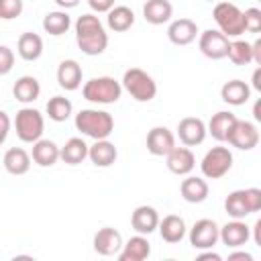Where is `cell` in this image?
<instances>
[{"mask_svg": "<svg viewBox=\"0 0 261 261\" xmlns=\"http://www.w3.org/2000/svg\"><path fill=\"white\" fill-rule=\"evenodd\" d=\"M165 163H167V169L171 173H175V175H188L196 167V157H194V153H192L190 147H173L165 155Z\"/></svg>", "mask_w": 261, "mask_h": 261, "instance_id": "cell-16", "label": "cell"}, {"mask_svg": "<svg viewBox=\"0 0 261 261\" xmlns=\"http://www.w3.org/2000/svg\"><path fill=\"white\" fill-rule=\"evenodd\" d=\"M147 151L155 157H165L175 147V137L167 126H153L147 133Z\"/></svg>", "mask_w": 261, "mask_h": 261, "instance_id": "cell-14", "label": "cell"}, {"mask_svg": "<svg viewBox=\"0 0 261 261\" xmlns=\"http://www.w3.org/2000/svg\"><path fill=\"white\" fill-rule=\"evenodd\" d=\"M31 159L41 167H51L59 161V147L51 139H39L33 143Z\"/></svg>", "mask_w": 261, "mask_h": 261, "instance_id": "cell-23", "label": "cell"}, {"mask_svg": "<svg viewBox=\"0 0 261 261\" xmlns=\"http://www.w3.org/2000/svg\"><path fill=\"white\" fill-rule=\"evenodd\" d=\"M92 245H94V251L98 255L112 257V255H118V251L122 249V234L112 226H104L94 234Z\"/></svg>", "mask_w": 261, "mask_h": 261, "instance_id": "cell-15", "label": "cell"}, {"mask_svg": "<svg viewBox=\"0 0 261 261\" xmlns=\"http://www.w3.org/2000/svg\"><path fill=\"white\" fill-rule=\"evenodd\" d=\"M206 135H208V130H206V122L202 118L186 116L177 124V137L184 143V147H196V145L204 143Z\"/></svg>", "mask_w": 261, "mask_h": 261, "instance_id": "cell-12", "label": "cell"}, {"mask_svg": "<svg viewBox=\"0 0 261 261\" xmlns=\"http://www.w3.org/2000/svg\"><path fill=\"white\" fill-rule=\"evenodd\" d=\"M208 2H212V0H208Z\"/></svg>", "mask_w": 261, "mask_h": 261, "instance_id": "cell-48", "label": "cell"}, {"mask_svg": "<svg viewBox=\"0 0 261 261\" xmlns=\"http://www.w3.org/2000/svg\"><path fill=\"white\" fill-rule=\"evenodd\" d=\"M253 118H255L257 122H261V100H257L255 106H253Z\"/></svg>", "mask_w": 261, "mask_h": 261, "instance_id": "cell-47", "label": "cell"}, {"mask_svg": "<svg viewBox=\"0 0 261 261\" xmlns=\"http://www.w3.org/2000/svg\"><path fill=\"white\" fill-rule=\"evenodd\" d=\"M251 88H253V90H257V92H261V67H257V69L253 71V80H251Z\"/></svg>", "mask_w": 261, "mask_h": 261, "instance_id": "cell-43", "label": "cell"}, {"mask_svg": "<svg viewBox=\"0 0 261 261\" xmlns=\"http://www.w3.org/2000/svg\"><path fill=\"white\" fill-rule=\"evenodd\" d=\"M226 143L232 145L234 149H241V151H251L257 147L259 143V130L253 122L249 120H239L232 124L228 137H226Z\"/></svg>", "mask_w": 261, "mask_h": 261, "instance_id": "cell-10", "label": "cell"}, {"mask_svg": "<svg viewBox=\"0 0 261 261\" xmlns=\"http://www.w3.org/2000/svg\"><path fill=\"white\" fill-rule=\"evenodd\" d=\"M157 228H159L161 239H163L165 243H171V245H173V243H179V241L186 237V222H184V218L177 216V214H167V216H163V220H159Z\"/></svg>", "mask_w": 261, "mask_h": 261, "instance_id": "cell-27", "label": "cell"}, {"mask_svg": "<svg viewBox=\"0 0 261 261\" xmlns=\"http://www.w3.org/2000/svg\"><path fill=\"white\" fill-rule=\"evenodd\" d=\"M82 96L94 104H114L122 96V86L110 75L92 77L82 86Z\"/></svg>", "mask_w": 261, "mask_h": 261, "instance_id": "cell-3", "label": "cell"}, {"mask_svg": "<svg viewBox=\"0 0 261 261\" xmlns=\"http://www.w3.org/2000/svg\"><path fill=\"white\" fill-rule=\"evenodd\" d=\"M106 24L114 33H124L135 24V12L128 6H112L106 12Z\"/></svg>", "mask_w": 261, "mask_h": 261, "instance_id": "cell-30", "label": "cell"}, {"mask_svg": "<svg viewBox=\"0 0 261 261\" xmlns=\"http://www.w3.org/2000/svg\"><path fill=\"white\" fill-rule=\"evenodd\" d=\"M234 122H237V116H234L232 112H228V110H220V112L212 114L210 122L206 124V130L212 135V139L224 143Z\"/></svg>", "mask_w": 261, "mask_h": 261, "instance_id": "cell-28", "label": "cell"}, {"mask_svg": "<svg viewBox=\"0 0 261 261\" xmlns=\"http://www.w3.org/2000/svg\"><path fill=\"white\" fill-rule=\"evenodd\" d=\"M69 27H71V18H69L67 10H53L43 16V31L49 33L51 37L65 35L69 31Z\"/></svg>", "mask_w": 261, "mask_h": 261, "instance_id": "cell-33", "label": "cell"}, {"mask_svg": "<svg viewBox=\"0 0 261 261\" xmlns=\"http://www.w3.org/2000/svg\"><path fill=\"white\" fill-rule=\"evenodd\" d=\"M251 53H253V61L261 65V39H255L251 43Z\"/></svg>", "mask_w": 261, "mask_h": 261, "instance_id": "cell-41", "label": "cell"}, {"mask_svg": "<svg viewBox=\"0 0 261 261\" xmlns=\"http://www.w3.org/2000/svg\"><path fill=\"white\" fill-rule=\"evenodd\" d=\"M214 22L224 37H241L243 31V10L232 2H218L212 10Z\"/></svg>", "mask_w": 261, "mask_h": 261, "instance_id": "cell-7", "label": "cell"}, {"mask_svg": "<svg viewBox=\"0 0 261 261\" xmlns=\"http://www.w3.org/2000/svg\"><path fill=\"white\" fill-rule=\"evenodd\" d=\"M88 157V145L80 137H71L65 141L63 147H59V159L67 165H80Z\"/></svg>", "mask_w": 261, "mask_h": 261, "instance_id": "cell-32", "label": "cell"}, {"mask_svg": "<svg viewBox=\"0 0 261 261\" xmlns=\"http://www.w3.org/2000/svg\"><path fill=\"white\" fill-rule=\"evenodd\" d=\"M22 0H0V18L2 20H12L22 14Z\"/></svg>", "mask_w": 261, "mask_h": 261, "instance_id": "cell-37", "label": "cell"}, {"mask_svg": "<svg viewBox=\"0 0 261 261\" xmlns=\"http://www.w3.org/2000/svg\"><path fill=\"white\" fill-rule=\"evenodd\" d=\"M4 169L12 175H24L29 169H31V155L20 149V147H10L6 153H4Z\"/></svg>", "mask_w": 261, "mask_h": 261, "instance_id": "cell-29", "label": "cell"}, {"mask_svg": "<svg viewBox=\"0 0 261 261\" xmlns=\"http://www.w3.org/2000/svg\"><path fill=\"white\" fill-rule=\"evenodd\" d=\"M10 116L4 112V110H0V145H4V141H6V137H8V133H10Z\"/></svg>", "mask_w": 261, "mask_h": 261, "instance_id": "cell-39", "label": "cell"}, {"mask_svg": "<svg viewBox=\"0 0 261 261\" xmlns=\"http://www.w3.org/2000/svg\"><path fill=\"white\" fill-rule=\"evenodd\" d=\"M75 128L98 141V139H108L114 130V118L110 112L106 110H98V108H84L75 114Z\"/></svg>", "mask_w": 261, "mask_h": 261, "instance_id": "cell-2", "label": "cell"}, {"mask_svg": "<svg viewBox=\"0 0 261 261\" xmlns=\"http://www.w3.org/2000/svg\"><path fill=\"white\" fill-rule=\"evenodd\" d=\"M157 224H159V214L153 206H137L130 214V226L135 232L139 234H151L153 230H157Z\"/></svg>", "mask_w": 261, "mask_h": 261, "instance_id": "cell-18", "label": "cell"}, {"mask_svg": "<svg viewBox=\"0 0 261 261\" xmlns=\"http://www.w3.org/2000/svg\"><path fill=\"white\" fill-rule=\"evenodd\" d=\"M61 10H69V8H75L80 4V0H53Z\"/></svg>", "mask_w": 261, "mask_h": 261, "instance_id": "cell-45", "label": "cell"}, {"mask_svg": "<svg viewBox=\"0 0 261 261\" xmlns=\"http://www.w3.org/2000/svg\"><path fill=\"white\" fill-rule=\"evenodd\" d=\"M243 31L245 33H259L261 31V10L251 6L243 12Z\"/></svg>", "mask_w": 261, "mask_h": 261, "instance_id": "cell-36", "label": "cell"}, {"mask_svg": "<svg viewBox=\"0 0 261 261\" xmlns=\"http://www.w3.org/2000/svg\"><path fill=\"white\" fill-rule=\"evenodd\" d=\"M228 37H224L220 31H214V29H208L200 35L198 39V47L202 51L204 57L208 59H222L226 57V51H228Z\"/></svg>", "mask_w": 261, "mask_h": 261, "instance_id": "cell-11", "label": "cell"}, {"mask_svg": "<svg viewBox=\"0 0 261 261\" xmlns=\"http://www.w3.org/2000/svg\"><path fill=\"white\" fill-rule=\"evenodd\" d=\"M173 6L169 0H147L143 4V16L149 24H165L171 20Z\"/></svg>", "mask_w": 261, "mask_h": 261, "instance_id": "cell-26", "label": "cell"}, {"mask_svg": "<svg viewBox=\"0 0 261 261\" xmlns=\"http://www.w3.org/2000/svg\"><path fill=\"white\" fill-rule=\"evenodd\" d=\"M220 98L230 106H243L251 98V86L243 80H230L220 88Z\"/></svg>", "mask_w": 261, "mask_h": 261, "instance_id": "cell-25", "label": "cell"}, {"mask_svg": "<svg viewBox=\"0 0 261 261\" xmlns=\"http://www.w3.org/2000/svg\"><path fill=\"white\" fill-rule=\"evenodd\" d=\"M45 110H47V116L53 122H65L73 112V104L65 96H53V98H49Z\"/></svg>", "mask_w": 261, "mask_h": 261, "instance_id": "cell-34", "label": "cell"}, {"mask_svg": "<svg viewBox=\"0 0 261 261\" xmlns=\"http://www.w3.org/2000/svg\"><path fill=\"white\" fill-rule=\"evenodd\" d=\"M118 157V151L114 147V143H110L108 139H98L94 141V145L88 147V159L96 165V167H110Z\"/></svg>", "mask_w": 261, "mask_h": 261, "instance_id": "cell-21", "label": "cell"}, {"mask_svg": "<svg viewBox=\"0 0 261 261\" xmlns=\"http://www.w3.org/2000/svg\"><path fill=\"white\" fill-rule=\"evenodd\" d=\"M16 51L24 61H37L43 55V39L37 33H22L16 41Z\"/></svg>", "mask_w": 261, "mask_h": 261, "instance_id": "cell-31", "label": "cell"}, {"mask_svg": "<svg viewBox=\"0 0 261 261\" xmlns=\"http://www.w3.org/2000/svg\"><path fill=\"white\" fill-rule=\"evenodd\" d=\"M39 94H41V84H39V80L33 77V75H20V77L14 82V86H12V96H14V100L20 102V104H31V102H35V100L39 98Z\"/></svg>", "mask_w": 261, "mask_h": 261, "instance_id": "cell-24", "label": "cell"}, {"mask_svg": "<svg viewBox=\"0 0 261 261\" xmlns=\"http://www.w3.org/2000/svg\"><path fill=\"white\" fill-rule=\"evenodd\" d=\"M253 241H255V245H259L261 247V218L259 220H255V224H253Z\"/></svg>", "mask_w": 261, "mask_h": 261, "instance_id": "cell-44", "label": "cell"}, {"mask_svg": "<svg viewBox=\"0 0 261 261\" xmlns=\"http://www.w3.org/2000/svg\"><path fill=\"white\" fill-rule=\"evenodd\" d=\"M82 65L75 59H63L57 67V84L67 92H73L82 86Z\"/></svg>", "mask_w": 261, "mask_h": 261, "instance_id": "cell-20", "label": "cell"}, {"mask_svg": "<svg viewBox=\"0 0 261 261\" xmlns=\"http://www.w3.org/2000/svg\"><path fill=\"white\" fill-rule=\"evenodd\" d=\"M224 210L230 218L245 220L249 214L261 210V190L259 188H247V190H234L224 200Z\"/></svg>", "mask_w": 261, "mask_h": 261, "instance_id": "cell-4", "label": "cell"}, {"mask_svg": "<svg viewBox=\"0 0 261 261\" xmlns=\"http://www.w3.org/2000/svg\"><path fill=\"white\" fill-rule=\"evenodd\" d=\"M151 255V243L147 241V234H135L126 243H122V249L118 251L120 261H145Z\"/></svg>", "mask_w": 261, "mask_h": 261, "instance_id": "cell-19", "label": "cell"}, {"mask_svg": "<svg viewBox=\"0 0 261 261\" xmlns=\"http://www.w3.org/2000/svg\"><path fill=\"white\" fill-rule=\"evenodd\" d=\"M226 57H228V59H230L234 65H249V63L253 61L251 43H247V41H243V39L230 41V43H228Z\"/></svg>", "mask_w": 261, "mask_h": 261, "instance_id": "cell-35", "label": "cell"}, {"mask_svg": "<svg viewBox=\"0 0 261 261\" xmlns=\"http://www.w3.org/2000/svg\"><path fill=\"white\" fill-rule=\"evenodd\" d=\"M208 192H210L208 181H206L204 177L190 175V173H188V177H186V179L181 181V186H179L181 198H184L186 202H190V204H202V202L208 198Z\"/></svg>", "mask_w": 261, "mask_h": 261, "instance_id": "cell-22", "label": "cell"}, {"mask_svg": "<svg viewBox=\"0 0 261 261\" xmlns=\"http://www.w3.org/2000/svg\"><path fill=\"white\" fill-rule=\"evenodd\" d=\"M204 259H212V261H220L222 257H220L218 253H212V251H208V249H206V253H200V255H198V261H204Z\"/></svg>", "mask_w": 261, "mask_h": 261, "instance_id": "cell-46", "label": "cell"}, {"mask_svg": "<svg viewBox=\"0 0 261 261\" xmlns=\"http://www.w3.org/2000/svg\"><path fill=\"white\" fill-rule=\"evenodd\" d=\"M249 239H251V228L243 220L232 218L230 222L218 228V241H222V245H226L228 249H239L247 245Z\"/></svg>", "mask_w": 261, "mask_h": 261, "instance_id": "cell-13", "label": "cell"}, {"mask_svg": "<svg viewBox=\"0 0 261 261\" xmlns=\"http://www.w3.org/2000/svg\"><path fill=\"white\" fill-rule=\"evenodd\" d=\"M218 224L210 218H200L194 222V226L190 228V245L194 249H200V251H206V249H212L216 243H218Z\"/></svg>", "mask_w": 261, "mask_h": 261, "instance_id": "cell-9", "label": "cell"}, {"mask_svg": "<svg viewBox=\"0 0 261 261\" xmlns=\"http://www.w3.org/2000/svg\"><path fill=\"white\" fill-rule=\"evenodd\" d=\"M167 37L173 45L177 47H184V45H190L192 41H196L198 37V24L192 20V18H177V20H171L169 27H167Z\"/></svg>", "mask_w": 261, "mask_h": 261, "instance_id": "cell-17", "label": "cell"}, {"mask_svg": "<svg viewBox=\"0 0 261 261\" xmlns=\"http://www.w3.org/2000/svg\"><path fill=\"white\" fill-rule=\"evenodd\" d=\"M232 167V153L226 147H212L202 157L200 169L206 179H220L224 177Z\"/></svg>", "mask_w": 261, "mask_h": 261, "instance_id": "cell-8", "label": "cell"}, {"mask_svg": "<svg viewBox=\"0 0 261 261\" xmlns=\"http://www.w3.org/2000/svg\"><path fill=\"white\" fill-rule=\"evenodd\" d=\"M14 67V53L10 47L6 45H0V75H6L10 73Z\"/></svg>", "mask_w": 261, "mask_h": 261, "instance_id": "cell-38", "label": "cell"}, {"mask_svg": "<svg viewBox=\"0 0 261 261\" xmlns=\"http://www.w3.org/2000/svg\"><path fill=\"white\" fill-rule=\"evenodd\" d=\"M120 86L124 92L130 94L137 102H151L157 96V84L155 80L141 67H130L122 73Z\"/></svg>", "mask_w": 261, "mask_h": 261, "instance_id": "cell-5", "label": "cell"}, {"mask_svg": "<svg viewBox=\"0 0 261 261\" xmlns=\"http://www.w3.org/2000/svg\"><path fill=\"white\" fill-rule=\"evenodd\" d=\"M88 6L94 12H108L114 6V0H88Z\"/></svg>", "mask_w": 261, "mask_h": 261, "instance_id": "cell-40", "label": "cell"}, {"mask_svg": "<svg viewBox=\"0 0 261 261\" xmlns=\"http://www.w3.org/2000/svg\"><path fill=\"white\" fill-rule=\"evenodd\" d=\"M253 261V255L251 253H245V251H234L228 255V261Z\"/></svg>", "mask_w": 261, "mask_h": 261, "instance_id": "cell-42", "label": "cell"}, {"mask_svg": "<svg viewBox=\"0 0 261 261\" xmlns=\"http://www.w3.org/2000/svg\"><path fill=\"white\" fill-rule=\"evenodd\" d=\"M73 29H75V43L82 53L94 57V55H102L106 51L108 33L96 14L88 12V14L77 16Z\"/></svg>", "mask_w": 261, "mask_h": 261, "instance_id": "cell-1", "label": "cell"}, {"mask_svg": "<svg viewBox=\"0 0 261 261\" xmlns=\"http://www.w3.org/2000/svg\"><path fill=\"white\" fill-rule=\"evenodd\" d=\"M14 130H16V137L22 143H35V141H39L43 137L45 118L37 108L24 106L14 116Z\"/></svg>", "mask_w": 261, "mask_h": 261, "instance_id": "cell-6", "label": "cell"}]
</instances>
